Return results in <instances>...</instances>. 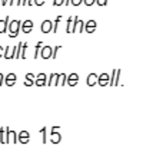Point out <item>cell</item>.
Here are the masks:
<instances>
[{"label": "cell", "mask_w": 143, "mask_h": 148, "mask_svg": "<svg viewBox=\"0 0 143 148\" xmlns=\"http://www.w3.org/2000/svg\"><path fill=\"white\" fill-rule=\"evenodd\" d=\"M52 22L50 20H45L43 23H42V32L43 33H49V32H52Z\"/></svg>", "instance_id": "15"}, {"label": "cell", "mask_w": 143, "mask_h": 148, "mask_svg": "<svg viewBox=\"0 0 143 148\" xmlns=\"http://www.w3.org/2000/svg\"><path fill=\"white\" fill-rule=\"evenodd\" d=\"M86 4H89V6L93 4V0H86Z\"/></svg>", "instance_id": "31"}, {"label": "cell", "mask_w": 143, "mask_h": 148, "mask_svg": "<svg viewBox=\"0 0 143 148\" xmlns=\"http://www.w3.org/2000/svg\"><path fill=\"white\" fill-rule=\"evenodd\" d=\"M60 20H62V16H59V17L56 19V22H54V26L52 27V30H53V32H57V25L60 23Z\"/></svg>", "instance_id": "24"}, {"label": "cell", "mask_w": 143, "mask_h": 148, "mask_svg": "<svg viewBox=\"0 0 143 148\" xmlns=\"http://www.w3.org/2000/svg\"><path fill=\"white\" fill-rule=\"evenodd\" d=\"M35 79H36V76H35L33 73H27V75H26V81H30V82H35Z\"/></svg>", "instance_id": "25"}, {"label": "cell", "mask_w": 143, "mask_h": 148, "mask_svg": "<svg viewBox=\"0 0 143 148\" xmlns=\"http://www.w3.org/2000/svg\"><path fill=\"white\" fill-rule=\"evenodd\" d=\"M27 46H29L27 42L22 43V48H20V58L22 59H26V49H27Z\"/></svg>", "instance_id": "17"}, {"label": "cell", "mask_w": 143, "mask_h": 148, "mask_svg": "<svg viewBox=\"0 0 143 148\" xmlns=\"http://www.w3.org/2000/svg\"><path fill=\"white\" fill-rule=\"evenodd\" d=\"M86 82H87V85H89V86H93V85H96V82H97V75H96V73H90V75L87 76Z\"/></svg>", "instance_id": "16"}, {"label": "cell", "mask_w": 143, "mask_h": 148, "mask_svg": "<svg viewBox=\"0 0 143 148\" xmlns=\"http://www.w3.org/2000/svg\"><path fill=\"white\" fill-rule=\"evenodd\" d=\"M96 84L100 85V86H106L109 84V75L107 73H102L100 76H97V82Z\"/></svg>", "instance_id": "10"}, {"label": "cell", "mask_w": 143, "mask_h": 148, "mask_svg": "<svg viewBox=\"0 0 143 148\" xmlns=\"http://www.w3.org/2000/svg\"><path fill=\"white\" fill-rule=\"evenodd\" d=\"M7 132H9V128H0V143L1 144H7Z\"/></svg>", "instance_id": "14"}, {"label": "cell", "mask_w": 143, "mask_h": 148, "mask_svg": "<svg viewBox=\"0 0 143 148\" xmlns=\"http://www.w3.org/2000/svg\"><path fill=\"white\" fill-rule=\"evenodd\" d=\"M3 84H6L7 86H13V85L16 84V73L10 72L9 75H6V76H4V81H3Z\"/></svg>", "instance_id": "9"}, {"label": "cell", "mask_w": 143, "mask_h": 148, "mask_svg": "<svg viewBox=\"0 0 143 148\" xmlns=\"http://www.w3.org/2000/svg\"><path fill=\"white\" fill-rule=\"evenodd\" d=\"M80 1H82V0H73V4L77 6V4H80Z\"/></svg>", "instance_id": "29"}, {"label": "cell", "mask_w": 143, "mask_h": 148, "mask_svg": "<svg viewBox=\"0 0 143 148\" xmlns=\"http://www.w3.org/2000/svg\"><path fill=\"white\" fill-rule=\"evenodd\" d=\"M7 143H12V144H17V132L10 130L9 128V132H7Z\"/></svg>", "instance_id": "11"}, {"label": "cell", "mask_w": 143, "mask_h": 148, "mask_svg": "<svg viewBox=\"0 0 143 148\" xmlns=\"http://www.w3.org/2000/svg\"><path fill=\"white\" fill-rule=\"evenodd\" d=\"M66 73H56V78L53 81V85H57V86H62V85H66Z\"/></svg>", "instance_id": "6"}, {"label": "cell", "mask_w": 143, "mask_h": 148, "mask_svg": "<svg viewBox=\"0 0 143 148\" xmlns=\"http://www.w3.org/2000/svg\"><path fill=\"white\" fill-rule=\"evenodd\" d=\"M30 141V134L27 132V131H20L19 134H17V143H22V144H27Z\"/></svg>", "instance_id": "3"}, {"label": "cell", "mask_w": 143, "mask_h": 148, "mask_svg": "<svg viewBox=\"0 0 143 148\" xmlns=\"http://www.w3.org/2000/svg\"><path fill=\"white\" fill-rule=\"evenodd\" d=\"M46 82H47V75L43 73V72L39 73V75L36 76V79H35V85H36V86H45Z\"/></svg>", "instance_id": "5"}, {"label": "cell", "mask_w": 143, "mask_h": 148, "mask_svg": "<svg viewBox=\"0 0 143 148\" xmlns=\"http://www.w3.org/2000/svg\"><path fill=\"white\" fill-rule=\"evenodd\" d=\"M54 78H56V72H53V73L49 76V81L46 82V85H47V86H52V85H53V81H54Z\"/></svg>", "instance_id": "22"}, {"label": "cell", "mask_w": 143, "mask_h": 148, "mask_svg": "<svg viewBox=\"0 0 143 148\" xmlns=\"http://www.w3.org/2000/svg\"><path fill=\"white\" fill-rule=\"evenodd\" d=\"M10 29V38H16L19 35V29H20V22L19 20H13L9 26Z\"/></svg>", "instance_id": "1"}, {"label": "cell", "mask_w": 143, "mask_h": 148, "mask_svg": "<svg viewBox=\"0 0 143 148\" xmlns=\"http://www.w3.org/2000/svg\"><path fill=\"white\" fill-rule=\"evenodd\" d=\"M39 56L43 58V59H50V58H52V48L47 46V45H43V46L40 48Z\"/></svg>", "instance_id": "4"}, {"label": "cell", "mask_w": 143, "mask_h": 148, "mask_svg": "<svg viewBox=\"0 0 143 148\" xmlns=\"http://www.w3.org/2000/svg\"><path fill=\"white\" fill-rule=\"evenodd\" d=\"M24 85H26V86H32V85H33V82H30V81H26V82H24Z\"/></svg>", "instance_id": "27"}, {"label": "cell", "mask_w": 143, "mask_h": 148, "mask_svg": "<svg viewBox=\"0 0 143 148\" xmlns=\"http://www.w3.org/2000/svg\"><path fill=\"white\" fill-rule=\"evenodd\" d=\"M99 4L102 6V4H106V0H99Z\"/></svg>", "instance_id": "30"}, {"label": "cell", "mask_w": 143, "mask_h": 148, "mask_svg": "<svg viewBox=\"0 0 143 148\" xmlns=\"http://www.w3.org/2000/svg\"><path fill=\"white\" fill-rule=\"evenodd\" d=\"M32 29H33V22L32 20H26L22 25V32L23 33H29V32H32Z\"/></svg>", "instance_id": "12"}, {"label": "cell", "mask_w": 143, "mask_h": 148, "mask_svg": "<svg viewBox=\"0 0 143 148\" xmlns=\"http://www.w3.org/2000/svg\"><path fill=\"white\" fill-rule=\"evenodd\" d=\"M96 29V22L95 20H90L86 23V26H83V30H86L87 33H93Z\"/></svg>", "instance_id": "13"}, {"label": "cell", "mask_w": 143, "mask_h": 148, "mask_svg": "<svg viewBox=\"0 0 143 148\" xmlns=\"http://www.w3.org/2000/svg\"><path fill=\"white\" fill-rule=\"evenodd\" d=\"M66 32H67V33H73V19H69V20H67Z\"/></svg>", "instance_id": "20"}, {"label": "cell", "mask_w": 143, "mask_h": 148, "mask_svg": "<svg viewBox=\"0 0 143 148\" xmlns=\"http://www.w3.org/2000/svg\"><path fill=\"white\" fill-rule=\"evenodd\" d=\"M7 23H9V19H4L0 22V33H4L7 30Z\"/></svg>", "instance_id": "18"}, {"label": "cell", "mask_w": 143, "mask_h": 148, "mask_svg": "<svg viewBox=\"0 0 143 148\" xmlns=\"http://www.w3.org/2000/svg\"><path fill=\"white\" fill-rule=\"evenodd\" d=\"M3 50H4V49H3V48H1V46H0V58H1V56H3Z\"/></svg>", "instance_id": "32"}, {"label": "cell", "mask_w": 143, "mask_h": 148, "mask_svg": "<svg viewBox=\"0 0 143 148\" xmlns=\"http://www.w3.org/2000/svg\"><path fill=\"white\" fill-rule=\"evenodd\" d=\"M62 1H63V0H54V4H56V6H57V4H62Z\"/></svg>", "instance_id": "28"}, {"label": "cell", "mask_w": 143, "mask_h": 148, "mask_svg": "<svg viewBox=\"0 0 143 148\" xmlns=\"http://www.w3.org/2000/svg\"><path fill=\"white\" fill-rule=\"evenodd\" d=\"M3 81H4V75L0 72V86H1V85H4V84H3Z\"/></svg>", "instance_id": "26"}, {"label": "cell", "mask_w": 143, "mask_h": 148, "mask_svg": "<svg viewBox=\"0 0 143 148\" xmlns=\"http://www.w3.org/2000/svg\"><path fill=\"white\" fill-rule=\"evenodd\" d=\"M66 84L69 85V86H76L77 84H79V75L77 73H70L69 76H66Z\"/></svg>", "instance_id": "2"}, {"label": "cell", "mask_w": 143, "mask_h": 148, "mask_svg": "<svg viewBox=\"0 0 143 148\" xmlns=\"http://www.w3.org/2000/svg\"><path fill=\"white\" fill-rule=\"evenodd\" d=\"M43 46V43L42 42H37V45H36V48H35V53H33V58L35 59H37L39 58V52H40V48Z\"/></svg>", "instance_id": "19"}, {"label": "cell", "mask_w": 143, "mask_h": 148, "mask_svg": "<svg viewBox=\"0 0 143 148\" xmlns=\"http://www.w3.org/2000/svg\"><path fill=\"white\" fill-rule=\"evenodd\" d=\"M56 130H59V128H57V127H53V128L50 130V132H52V140H50V141H52L53 144H59V143L62 141V135H60Z\"/></svg>", "instance_id": "7"}, {"label": "cell", "mask_w": 143, "mask_h": 148, "mask_svg": "<svg viewBox=\"0 0 143 148\" xmlns=\"http://www.w3.org/2000/svg\"><path fill=\"white\" fill-rule=\"evenodd\" d=\"M40 132H42V138H43V141H42V143H43V144H46V143H47V140H46V134H47V128H46V127H43V128L40 130Z\"/></svg>", "instance_id": "21"}, {"label": "cell", "mask_w": 143, "mask_h": 148, "mask_svg": "<svg viewBox=\"0 0 143 148\" xmlns=\"http://www.w3.org/2000/svg\"><path fill=\"white\" fill-rule=\"evenodd\" d=\"M59 49H62V46H56V48H52V58H53V59H56V55H57Z\"/></svg>", "instance_id": "23"}, {"label": "cell", "mask_w": 143, "mask_h": 148, "mask_svg": "<svg viewBox=\"0 0 143 148\" xmlns=\"http://www.w3.org/2000/svg\"><path fill=\"white\" fill-rule=\"evenodd\" d=\"M14 53H16V46H13V48L7 46L6 49L3 50V56H4L7 60H10V59H14Z\"/></svg>", "instance_id": "8"}]
</instances>
